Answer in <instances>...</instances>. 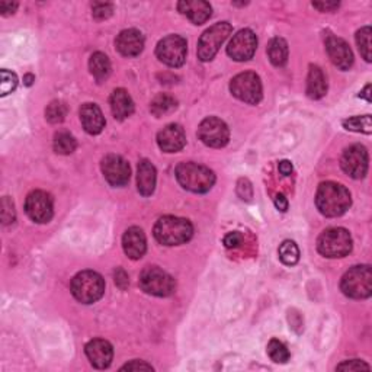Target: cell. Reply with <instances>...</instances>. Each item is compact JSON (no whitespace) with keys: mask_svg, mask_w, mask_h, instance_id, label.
Here are the masks:
<instances>
[{"mask_svg":"<svg viewBox=\"0 0 372 372\" xmlns=\"http://www.w3.org/2000/svg\"><path fill=\"white\" fill-rule=\"evenodd\" d=\"M352 203L349 190L336 182H325L317 189L316 206L325 217H340Z\"/></svg>","mask_w":372,"mask_h":372,"instance_id":"cell-1","label":"cell"},{"mask_svg":"<svg viewBox=\"0 0 372 372\" xmlns=\"http://www.w3.org/2000/svg\"><path fill=\"white\" fill-rule=\"evenodd\" d=\"M153 233L159 243L164 246H179L189 242L194 234V227L186 219L166 215L156 223Z\"/></svg>","mask_w":372,"mask_h":372,"instance_id":"cell-2","label":"cell"},{"mask_svg":"<svg viewBox=\"0 0 372 372\" xmlns=\"http://www.w3.org/2000/svg\"><path fill=\"white\" fill-rule=\"evenodd\" d=\"M176 179L184 189L194 192V194H206L215 184V175L212 171L192 162L181 163L176 167Z\"/></svg>","mask_w":372,"mask_h":372,"instance_id":"cell-3","label":"cell"},{"mask_svg":"<svg viewBox=\"0 0 372 372\" xmlns=\"http://www.w3.org/2000/svg\"><path fill=\"white\" fill-rule=\"evenodd\" d=\"M71 294L83 304H93L105 294V281L98 272H79L71 281Z\"/></svg>","mask_w":372,"mask_h":372,"instance_id":"cell-4","label":"cell"},{"mask_svg":"<svg viewBox=\"0 0 372 372\" xmlns=\"http://www.w3.org/2000/svg\"><path fill=\"white\" fill-rule=\"evenodd\" d=\"M317 250L320 255L330 259L343 258L351 253L352 237L346 229L333 227V229H327L320 234L317 240Z\"/></svg>","mask_w":372,"mask_h":372,"instance_id":"cell-5","label":"cell"},{"mask_svg":"<svg viewBox=\"0 0 372 372\" xmlns=\"http://www.w3.org/2000/svg\"><path fill=\"white\" fill-rule=\"evenodd\" d=\"M340 288L346 297L364 299L372 294V271L369 265L354 266L347 271L340 282Z\"/></svg>","mask_w":372,"mask_h":372,"instance_id":"cell-6","label":"cell"},{"mask_svg":"<svg viewBox=\"0 0 372 372\" xmlns=\"http://www.w3.org/2000/svg\"><path fill=\"white\" fill-rule=\"evenodd\" d=\"M233 28L229 22H219L201 35L198 41V57L201 62H211L220 47L230 37Z\"/></svg>","mask_w":372,"mask_h":372,"instance_id":"cell-7","label":"cell"},{"mask_svg":"<svg viewBox=\"0 0 372 372\" xmlns=\"http://www.w3.org/2000/svg\"><path fill=\"white\" fill-rule=\"evenodd\" d=\"M141 290L154 297H169L175 293L176 282L169 273L158 266H149L140 275Z\"/></svg>","mask_w":372,"mask_h":372,"instance_id":"cell-8","label":"cell"},{"mask_svg":"<svg viewBox=\"0 0 372 372\" xmlns=\"http://www.w3.org/2000/svg\"><path fill=\"white\" fill-rule=\"evenodd\" d=\"M230 90L237 99L250 105H256L262 101V83L253 71H245L233 77Z\"/></svg>","mask_w":372,"mask_h":372,"instance_id":"cell-9","label":"cell"},{"mask_svg":"<svg viewBox=\"0 0 372 372\" xmlns=\"http://www.w3.org/2000/svg\"><path fill=\"white\" fill-rule=\"evenodd\" d=\"M186 41L179 35H169L156 47V55L169 67H181L186 60Z\"/></svg>","mask_w":372,"mask_h":372,"instance_id":"cell-10","label":"cell"},{"mask_svg":"<svg viewBox=\"0 0 372 372\" xmlns=\"http://www.w3.org/2000/svg\"><path fill=\"white\" fill-rule=\"evenodd\" d=\"M198 137L206 146L221 149L230 140V129L220 118L210 116L199 124Z\"/></svg>","mask_w":372,"mask_h":372,"instance_id":"cell-11","label":"cell"},{"mask_svg":"<svg viewBox=\"0 0 372 372\" xmlns=\"http://www.w3.org/2000/svg\"><path fill=\"white\" fill-rule=\"evenodd\" d=\"M25 211L28 217L38 223L45 224L53 219V198L44 190H32L25 201Z\"/></svg>","mask_w":372,"mask_h":372,"instance_id":"cell-12","label":"cell"},{"mask_svg":"<svg viewBox=\"0 0 372 372\" xmlns=\"http://www.w3.org/2000/svg\"><path fill=\"white\" fill-rule=\"evenodd\" d=\"M368 151L361 144H354L347 147L342 156V169L354 179H362L368 172Z\"/></svg>","mask_w":372,"mask_h":372,"instance_id":"cell-13","label":"cell"},{"mask_svg":"<svg viewBox=\"0 0 372 372\" xmlns=\"http://www.w3.org/2000/svg\"><path fill=\"white\" fill-rule=\"evenodd\" d=\"M258 47V38L251 29L238 31L232 38L229 47H227V54H229L234 62H247L255 55Z\"/></svg>","mask_w":372,"mask_h":372,"instance_id":"cell-14","label":"cell"},{"mask_svg":"<svg viewBox=\"0 0 372 372\" xmlns=\"http://www.w3.org/2000/svg\"><path fill=\"white\" fill-rule=\"evenodd\" d=\"M101 167H102V173L105 179L111 186L121 188L128 184L131 169L127 160L123 159L121 156H116V154L106 156V158H103L102 160Z\"/></svg>","mask_w":372,"mask_h":372,"instance_id":"cell-15","label":"cell"},{"mask_svg":"<svg viewBox=\"0 0 372 372\" xmlns=\"http://www.w3.org/2000/svg\"><path fill=\"white\" fill-rule=\"evenodd\" d=\"M326 51L332 63L340 70H349L354 64V54L347 42L339 37L330 35L326 40Z\"/></svg>","mask_w":372,"mask_h":372,"instance_id":"cell-16","label":"cell"},{"mask_svg":"<svg viewBox=\"0 0 372 372\" xmlns=\"http://www.w3.org/2000/svg\"><path fill=\"white\" fill-rule=\"evenodd\" d=\"M85 352L90 364L98 369H105L110 367L114 358L112 345L103 339L90 340L85 347Z\"/></svg>","mask_w":372,"mask_h":372,"instance_id":"cell-17","label":"cell"},{"mask_svg":"<svg viewBox=\"0 0 372 372\" xmlns=\"http://www.w3.org/2000/svg\"><path fill=\"white\" fill-rule=\"evenodd\" d=\"M159 147L166 153H176L182 150L186 144L185 131L181 125L171 124L164 127L158 134Z\"/></svg>","mask_w":372,"mask_h":372,"instance_id":"cell-18","label":"cell"},{"mask_svg":"<svg viewBox=\"0 0 372 372\" xmlns=\"http://www.w3.org/2000/svg\"><path fill=\"white\" fill-rule=\"evenodd\" d=\"M115 47L124 57H137L144 48V37L137 29H124L115 40Z\"/></svg>","mask_w":372,"mask_h":372,"instance_id":"cell-19","label":"cell"},{"mask_svg":"<svg viewBox=\"0 0 372 372\" xmlns=\"http://www.w3.org/2000/svg\"><path fill=\"white\" fill-rule=\"evenodd\" d=\"M123 247L125 255L133 259H141L147 250V240L146 234L140 229V227H129V229L124 233L123 237Z\"/></svg>","mask_w":372,"mask_h":372,"instance_id":"cell-20","label":"cell"},{"mask_svg":"<svg viewBox=\"0 0 372 372\" xmlns=\"http://www.w3.org/2000/svg\"><path fill=\"white\" fill-rule=\"evenodd\" d=\"M177 9L192 23H195V25L206 23L212 14L211 5L207 2H202V0H184V2L177 3Z\"/></svg>","mask_w":372,"mask_h":372,"instance_id":"cell-21","label":"cell"},{"mask_svg":"<svg viewBox=\"0 0 372 372\" xmlns=\"http://www.w3.org/2000/svg\"><path fill=\"white\" fill-rule=\"evenodd\" d=\"M80 121L86 133L96 136L105 128V116L96 103H85L80 108Z\"/></svg>","mask_w":372,"mask_h":372,"instance_id":"cell-22","label":"cell"},{"mask_svg":"<svg viewBox=\"0 0 372 372\" xmlns=\"http://www.w3.org/2000/svg\"><path fill=\"white\" fill-rule=\"evenodd\" d=\"M111 110L118 121H124L134 112V102L125 89H115L111 95Z\"/></svg>","mask_w":372,"mask_h":372,"instance_id":"cell-23","label":"cell"},{"mask_svg":"<svg viewBox=\"0 0 372 372\" xmlns=\"http://www.w3.org/2000/svg\"><path fill=\"white\" fill-rule=\"evenodd\" d=\"M156 167L149 160H141L138 163V173H137V188L142 197H150L156 188Z\"/></svg>","mask_w":372,"mask_h":372,"instance_id":"cell-24","label":"cell"},{"mask_svg":"<svg viewBox=\"0 0 372 372\" xmlns=\"http://www.w3.org/2000/svg\"><path fill=\"white\" fill-rule=\"evenodd\" d=\"M327 92V82L320 67L310 66L307 77V95L311 99H321Z\"/></svg>","mask_w":372,"mask_h":372,"instance_id":"cell-25","label":"cell"},{"mask_svg":"<svg viewBox=\"0 0 372 372\" xmlns=\"http://www.w3.org/2000/svg\"><path fill=\"white\" fill-rule=\"evenodd\" d=\"M89 69H90V73L93 75V77L101 83L110 77V75H111L110 58H108V55L103 53H99V51L95 53V54H92V57L89 60Z\"/></svg>","mask_w":372,"mask_h":372,"instance_id":"cell-26","label":"cell"},{"mask_svg":"<svg viewBox=\"0 0 372 372\" xmlns=\"http://www.w3.org/2000/svg\"><path fill=\"white\" fill-rule=\"evenodd\" d=\"M268 55L271 63L277 67H282L288 62V44L282 38H273L268 45Z\"/></svg>","mask_w":372,"mask_h":372,"instance_id":"cell-27","label":"cell"},{"mask_svg":"<svg viewBox=\"0 0 372 372\" xmlns=\"http://www.w3.org/2000/svg\"><path fill=\"white\" fill-rule=\"evenodd\" d=\"M176 106H177V102L176 99L173 98V96L171 95H159V96H156V98L151 101L150 103V111L154 116H163L166 114H171L172 111L176 110Z\"/></svg>","mask_w":372,"mask_h":372,"instance_id":"cell-28","label":"cell"},{"mask_svg":"<svg viewBox=\"0 0 372 372\" xmlns=\"http://www.w3.org/2000/svg\"><path fill=\"white\" fill-rule=\"evenodd\" d=\"M77 147V142L75 137L66 133V131H62V133H57L54 136V150L58 154H71Z\"/></svg>","mask_w":372,"mask_h":372,"instance_id":"cell-29","label":"cell"},{"mask_svg":"<svg viewBox=\"0 0 372 372\" xmlns=\"http://www.w3.org/2000/svg\"><path fill=\"white\" fill-rule=\"evenodd\" d=\"M268 355L272 361L277 364H286L288 361H290V356H291L288 347L277 339H272L268 343Z\"/></svg>","mask_w":372,"mask_h":372,"instance_id":"cell-30","label":"cell"},{"mask_svg":"<svg viewBox=\"0 0 372 372\" xmlns=\"http://www.w3.org/2000/svg\"><path fill=\"white\" fill-rule=\"evenodd\" d=\"M343 127L349 131H355V133H365L371 134L372 131V121L371 115L364 116H352L349 119H345Z\"/></svg>","mask_w":372,"mask_h":372,"instance_id":"cell-31","label":"cell"},{"mask_svg":"<svg viewBox=\"0 0 372 372\" xmlns=\"http://www.w3.org/2000/svg\"><path fill=\"white\" fill-rule=\"evenodd\" d=\"M280 259L288 266H293L299 260V249L293 240H285L280 246Z\"/></svg>","mask_w":372,"mask_h":372,"instance_id":"cell-32","label":"cell"},{"mask_svg":"<svg viewBox=\"0 0 372 372\" xmlns=\"http://www.w3.org/2000/svg\"><path fill=\"white\" fill-rule=\"evenodd\" d=\"M66 115H67V106L62 101H53L45 110V118L48 119V123H51V124L63 123Z\"/></svg>","mask_w":372,"mask_h":372,"instance_id":"cell-33","label":"cell"},{"mask_svg":"<svg viewBox=\"0 0 372 372\" xmlns=\"http://www.w3.org/2000/svg\"><path fill=\"white\" fill-rule=\"evenodd\" d=\"M356 44L367 62H371V28L364 27L356 32Z\"/></svg>","mask_w":372,"mask_h":372,"instance_id":"cell-34","label":"cell"},{"mask_svg":"<svg viewBox=\"0 0 372 372\" xmlns=\"http://www.w3.org/2000/svg\"><path fill=\"white\" fill-rule=\"evenodd\" d=\"M0 76H2V83H0V95L6 96L8 93L14 92L16 89L18 77L15 73H12V71H8V70H2Z\"/></svg>","mask_w":372,"mask_h":372,"instance_id":"cell-35","label":"cell"},{"mask_svg":"<svg viewBox=\"0 0 372 372\" xmlns=\"http://www.w3.org/2000/svg\"><path fill=\"white\" fill-rule=\"evenodd\" d=\"M114 5L112 3H103V2H96L92 5V14L96 19H106L112 15Z\"/></svg>","mask_w":372,"mask_h":372,"instance_id":"cell-36","label":"cell"},{"mask_svg":"<svg viewBox=\"0 0 372 372\" xmlns=\"http://www.w3.org/2000/svg\"><path fill=\"white\" fill-rule=\"evenodd\" d=\"M15 207H14V202H12L8 197H5L2 199V221L3 224H12L15 221Z\"/></svg>","mask_w":372,"mask_h":372,"instance_id":"cell-37","label":"cell"},{"mask_svg":"<svg viewBox=\"0 0 372 372\" xmlns=\"http://www.w3.org/2000/svg\"><path fill=\"white\" fill-rule=\"evenodd\" d=\"M338 371H361V369H371V367L368 364H365L364 361H359V359H352V361H346L340 365H338L336 368Z\"/></svg>","mask_w":372,"mask_h":372,"instance_id":"cell-38","label":"cell"},{"mask_svg":"<svg viewBox=\"0 0 372 372\" xmlns=\"http://www.w3.org/2000/svg\"><path fill=\"white\" fill-rule=\"evenodd\" d=\"M242 234H240L238 232H233V233H229L225 237H224V246L227 249H233V247H237L238 245H242Z\"/></svg>","mask_w":372,"mask_h":372,"instance_id":"cell-39","label":"cell"},{"mask_svg":"<svg viewBox=\"0 0 372 372\" xmlns=\"http://www.w3.org/2000/svg\"><path fill=\"white\" fill-rule=\"evenodd\" d=\"M123 371H153V367L144 361H133L121 368Z\"/></svg>","mask_w":372,"mask_h":372,"instance_id":"cell-40","label":"cell"},{"mask_svg":"<svg viewBox=\"0 0 372 372\" xmlns=\"http://www.w3.org/2000/svg\"><path fill=\"white\" fill-rule=\"evenodd\" d=\"M115 284L121 288V290H125L128 286L129 281H128V275L125 273V271H123L121 268L115 271Z\"/></svg>","mask_w":372,"mask_h":372,"instance_id":"cell-41","label":"cell"},{"mask_svg":"<svg viewBox=\"0 0 372 372\" xmlns=\"http://www.w3.org/2000/svg\"><path fill=\"white\" fill-rule=\"evenodd\" d=\"M18 8V3H12V2H0V14H2L3 16H8V15H12L14 12Z\"/></svg>","mask_w":372,"mask_h":372,"instance_id":"cell-42","label":"cell"},{"mask_svg":"<svg viewBox=\"0 0 372 372\" xmlns=\"http://www.w3.org/2000/svg\"><path fill=\"white\" fill-rule=\"evenodd\" d=\"M313 6L321 12H333L334 9H338L339 8V3H336V2H327V3H320V2H316L313 3Z\"/></svg>","mask_w":372,"mask_h":372,"instance_id":"cell-43","label":"cell"},{"mask_svg":"<svg viewBox=\"0 0 372 372\" xmlns=\"http://www.w3.org/2000/svg\"><path fill=\"white\" fill-rule=\"evenodd\" d=\"M278 169H280L281 175H284V176H290V175L293 173V164H291V162L282 160V162H280V164H278Z\"/></svg>","mask_w":372,"mask_h":372,"instance_id":"cell-44","label":"cell"},{"mask_svg":"<svg viewBox=\"0 0 372 372\" xmlns=\"http://www.w3.org/2000/svg\"><path fill=\"white\" fill-rule=\"evenodd\" d=\"M275 207H277L282 212H285L288 210V201L282 194H278L277 197H275Z\"/></svg>","mask_w":372,"mask_h":372,"instance_id":"cell-45","label":"cell"},{"mask_svg":"<svg viewBox=\"0 0 372 372\" xmlns=\"http://www.w3.org/2000/svg\"><path fill=\"white\" fill-rule=\"evenodd\" d=\"M371 85H367L365 86V89L361 92V95H359V96H361V98H365L368 102H371L372 101V98H371Z\"/></svg>","mask_w":372,"mask_h":372,"instance_id":"cell-46","label":"cell"},{"mask_svg":"<svg viewBox=\"0 0 372 372\" xmlns=\"http://www.w3.org/2000/svg\"><path fill=\"white\" fill-rule=\"evenodd\" d=\"M34 80H35V77H34L32 75H27L25 77H23V83H25V85H27V86H31Z\"/></svg>","mask_w":372,"mask_h":372,"instance_id":"cell-47","label":"cell"}]
</instances>
